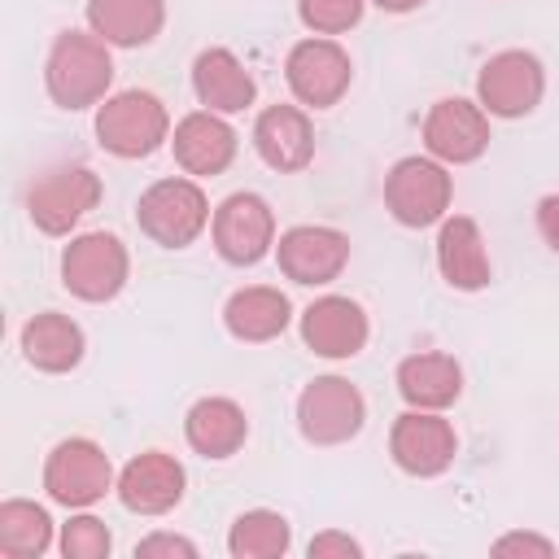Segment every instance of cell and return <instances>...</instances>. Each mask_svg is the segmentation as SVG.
Masks as SVG:
<instances>
[{
	"label": "cell",
	"mask_w": 559,
	"mask_h": 559,
	"mask_svg": "<svg viewBox=\"0 0 559 559\" xmlns=\"http://www.w3.org/2000/svg\"><path fill=\"white\" fill-rule=\"evenodd\" d=\"M114 83V57L100 35L61 31L44 61V87L61 109H87L100 105Z\"/></svg>",
	"instance_id": "6da1fadb"
},
{
	"label": "cell",
	"mask_w": 559,
	"mask_h": 559,
	"mask_svg": "<svg viewBox=\"0 0 559 559\" xmlns=\"http://www.w3.org/2000/svg\"><path fill=\"white\" fill-rule=\"evenodd\" d=\"M166 135H170V114L153 92L131 87V92L105 96L96 109V140L114 157H127V162L148 157L166 144Z\"/></svg>",
	"instance_id": "7a4b0ae2"
},
{
	"label": "cell",
	"mask_w": 559,
	"mask_h": 559,
	"mask_svg": "<svg viewBox=\"0 0 559 559\" xmlns=\"http://www.w3.org/2000/svg\"><path fill=\"white\" fill-rule=\"evenodd\" d=\"M135 223L148 240L166 245V249H183L192 245L205 223H210V201L201 192L197 179H157L140 192V205H135Z\"/></svg>",
	"instance_id": "3957f363"
},
{
	"label": "cell",
	"mask_w": 559,
	"mask_h": 559,
	"mask_svg": "<svg viewBox=\"0 0 559 559\" xmlns=\"http://www.w3.org/2000/svg\"><path fill=\"white\" fill-rule=\"evenodd\" d=\"M100 201V175L87 166H48L26 188V214L39 231L66 236Z\"/></svg>",
	"instance_id": "277c9868"
},
{
	"label": "cell",
	"mask_w": 559,
	"mask_h": 559,
	"mask_svg": "<svg viewBox=\"0 0 559 559\" xmlns=\"http://www.w3.org/2000/svg\"><path fill=\"white\" fill-rule=\"evenodd\" d=\"M131 258L114 231H83L61 253V284L79 301H114L127 284Z\"/></svg>",
	"instance_id": "5b68a950"
},
{
	"label": "cell",
	"mask_w": 559,
	"mask_h": 559,
	"mask_svg": "<svg viewBox=\"0 0 559 559\" xmlns=\"http://www.w3.org/2000/svg\"><path fill=\"white\" fill-rule=\"evenodd\" d=\"M44 489H48L52 502H61L70 511L96 507L114 489L109 454L96 441H87V437L57 441L52 454H48V463H44Z\"/></svg>",
	"instance_id": "8992f818"
},
{
	"label": "cell",
	"mask_w": 559,
	"mask_h": 559,
	"mask_svg": "<svg viewBox=\"0 0 559 559\" xmlns=\"http://www.w3.org/2000/svg\"><path fill=\"white\" fill-rule=\"evenodd\" d=\"M367 419L362 393L345 376H314L297 397V428L310 445H341Z\"/></svg>",
	"instance_id": "52a82bcc"
},
{
	"label": "cell",
	"mask_w": 559,
	"mask_h": 559,
	"mask_svg": "<svg viewBox=\"0 0 559 559\" xmlns=\"http://www.w3.org/2000/svg\"><path fill=\"white\" fill-rule=\"evenodd\" d=\"M450 175L432 157H402L384 175V205L402 227H432L450 210Z\"/></svg>",
	"instance_id": "ba28073f"
},
{
	"label": "cell",
	"mask_w": 559,
	"mask_h": 559,
	"mask_svg": "<svg viewBox=\"0 0 559 559\" xmlns=\"http://www.w3.org/2000/svg\"><path fill=\"white\" fill-rule=\"evenodd\" d=\"M542 92H546V70L524 48L493 52L480 66V74H476V100L493 118H524V114H533Z\"/></svg>",
	"instance_id": "9c48e42d"
},
{
	"label": "cell",
	"mask_w": 559,
	"mask_h": 559,
	"mask_svg": "<svg viewBox=\"0 0 559 559\" xmlns=\"http://www.w3.org/2000/svg\"><path fill=\"white\" fill-rule=\"evenodd\" d=\"M284 74H288V87H293V96L301 105L328 109L349 92L354 66H349V52L336 39H319L314 35V39H301V44L288 48Z\"/></svg>",
	"instance_id": "30bf717a"
},
{
	"label": "cell",
	"mask_w": 559,
	"mask_h": 559,
	"mask_svg": "<svg viewBox=\"0 0 559 559\" xmlns=\"http://www.w3.org/2000/svg\"><path fill=\"white\" fill-rule=\"evenodd\" d=\"M275 245V214L258 192H231L214 210V249L231 266H253Z\"/></svg>",
	"instance_id": "8fae6325"
},
{
	"label": "cell",
	"mask_w": 559,
	"mask_h": 559,
	"mask_svg": "<svg viewBox=\"0 0 559 559\" xmlns=\"http://www.w3.org/2000/svg\"><path fill=\"white\" fill-rule=\"evenodd\" d=\"M459 437L437 411H406L389 432V454L406 476H441L454 463Z\"/></svg>",
	"instance_id": "7c38bea8"
},
{
	"label": "cell",
	"mask_w": 559,
	"mask_h": 559,
	"mask_svg": "<svg viewBox=\"0 0 559 559\" xmlns=\"http://www.w3.org/2000/svg\"><path fill=\"white\" fill-rule=\"evenodd\" d=\"M424 144L437 162L463 166L489 148V114L463 96H445L424 118Z\"/></svg>",
	"instance_id": "4fadbf2b"
},
{
	"label": "cell",
	"mask_w": 559,
	"mask_h": 559,
	"mask_svg": "<svg viewBox=\"0 0 559 559\" xmlns=\"http://www.w3.org/2000/svg\"><path fill=\"white\" fill-rule=\"evenodd\" d=\"M275 258H280V271L293 280V284H332L345 262H349V240L336 231V227H314V223H301V227H288L275 245Z\"/></svg>",
	"instance_id": "5bb4252c"
},
{
	"label": "cell",
	"mask_w": 559,
	"mask_h": 559,
	"mask_svg": "<svg viewBox=\"0 0 559 559\" xmlns=\"http://www.w3.org/2000/svg\"><path fill=\"white\" fill-rule=\"evenodd\" d=\"M183 467L175 454H162V450H144L135 454L122 476H118V502L135 515H166L179 498H183Z\"/></svg>",
	"instance_id": "9a60e30c"
},
{
	"label": "cell",
	"mask_w": 559,
	"mask_h": 559,
	"mask_svg": "<svg viewBox=\"0 0 559 559\" xmlns=\"http://www.w3.org/2000/svg\"><path fill=\"white\" fill-rule=\"evenodd\" d=\"M367 314L358 301L349 297H319L301 310V341L319 354V358H354L367 345Z\"/></svg>",
	"instance_id": "2e32d148"
},
{
	"label": "cell",
	"mask_w": 559,
	"mask_h": 559,
	"mask_svg": "<svg viewBox=\"0 0 559 559\" xmlns=\"http://www.w3.org/2000/svg\"><path fill=\"white\" fill-rule=\"evenodd\" d=\"M253 148L280 175L306 170L314 157V127L297 105H271L253 122Z\"/></svg>",
	"instance_id": "e0dca14e"
},
{
	"label": "cell",
	"mask_w": 559,
	"mask_h": 559,
	"mask_svg": "<svg viewBox=\"0 0 559 559\" xmlns=\"http://www.w3.org/2000/svg\"><path fill=\"white\" fill-rule=\"evenodd\" d=\"M170 148H175V162L188 175H218L236 157V131L223 122V114L197 109V114L179 118V127L170 135Z\"/></svg>",
	"instance_id": "ac0fdd59"
},
{
	"label": "cell",
	"mask_w": 559,
	"mask_h": 559,
	"mask_svg": "<svg viewBox=\"0 0 559 559\" xmlns=\"http://www.w3.org/2000/svg\"><path fill=\"white\" fill-rule=\"evenodd\" d=\"M437 266H441L450 288L476 293V288L489 284L493 266H489V249H485V236H480L476 218L454 214V218L441 223V231H437Z\"/></svg>",
	"instance_id": "d6986e66"
},
{
	"label": "cell",
	"mask_w": 559,
	"mask_h": 559,
	"mask_svg": "<svg viewBox=\"0 0 559 559\" xmlns=\"http://www.w3.org/2000/svg\"><path fill=\"white\" fill-rule=\"evenodd\" d=\"M192 92L214 114H240L258 96L253 74L240 66V57L231 48H205L192 61Z\"/></svg>",
	"instance_id": "ffe728a7"
},
{
	"label": "cell",
	"mask_w": 559,
	"mask_h": 559,
	"mask_svg": "<svg viewBox=\"0 0 559 559\" xmlns=\"http://www.w3.org/2000/svg\"><path fill=\"white\" fill-rule=\"evenodd\" d=\"M166 22V0H87V26L114 48L153 44Z\"/></svg>",
	"instance_id": "44dd1931"
},
{
	"label": "cell",
	"mask_w": 559,
	"mask_h": 559,
	"mask_svg": "<svg viewBox=\"0 0 559 559\" xmlns=\"http://www.w3.org/2000/svg\"><path fill=\"white\" fill-rule=\"evenodd\" d=\"M397 393L415 411H445L463 393V367L450 354H411L397 362Z\"/></svg>",
	"instance_id": "7402d4cb"
},
{
	"label": "cell",
	"mask_w": 559,
	"mask_h": 559,
	"mask_svg": "<svg viewBox=\"0 0 559 559\" xmlns=\"http://www.w3.org/2000/svg\"><path fill=\"white\" fill-rule=\"evenodd\" d=\"M288 314H293L288 297H284L280 288H271V284L236 288V293L227 297V306H223V323H227V332H231L236 341H249V345H258V341H275V336L288 328Z\"/></svg>",
	"instance_id": "603a6c76"
},
{
	"label": "cell",
	"mask_w": 559,
	"mask_h": 559,
	"mask_svg": "<svg viewBox=\"0 0 559 559\" xmlns=\"http://www.w3.org/2000/svg\"><path fill=\"white\" fill-rule=\"evenodd\" d=\"M22 354L35 371H48V376L74 371L83 358V328L70 314L44 310L22 328Z\"/></svg>",
	"instance_id": "cb8c5ba5"
},
{
	"label": "cell",
	"mask_w": 559,
	"mask_h": 559,
	"mask_svg": "<svg viewBox=\"0 0 559 559\" xmlns=\"http://www.w3.org/2000/svg\"><path fill=\"white\" fill-rule=\"evenodd\" d=\"M183 437L205 459H231L249 437V419L231 397H201L183 419Z\"/></svg>",
	"instance_id": "d4e9b609"
},
{
	"label": "cell",
	"mask_w": 559,
	"mask_h": 559,
	"mask_svg": "<svg viewBox=\"0 0 559 559\" xmlns=\"http://www.w3.org/2000/svg\"><path fill=\"white\" fill-rule=\"evenodd\" d=\"M48 546H52V520L39 502H26V498L0 502V555L35 559Z\"/></svg>",
	"instance_id": "484cf974"
},
{
	"label": "cell",
	"mask_w": 559,
	"mask_h": 559,
	"mask_svg": "<svg viewBox=\"0 0 559 559\" xmlns=\"http://www.w3.org/2000/svg\"><path fill=\"white\" fill-rule=\"evenodd\" d=\"M288 542H293L288 520L280 511H266V507L236 515V524L227 533V550L236 559H280L288 550Z\"/></svg>",
	"instance_id": "4316f807"
},
{
	"label": "cell",
	"mask_w": 559,
	"mask_h": 559,
	"mask_svg": "<svg viewBox=\"0 0 559 559\" xmlns=\"http://www.w3.org/2000/svg\"><path fill=\"white\" fill-rule=\"evenodd\" d=\"M109 546H114V537H109L105 520H96V515H70L61 524V555L66 559H105Z\"/></svg>",
	"instance_id": "83f0119b"
},
{
	"label": "cell",
	"mask_w": 559,
	"mask_h": 559,
	"mask_svg": "<svg viewBox=\"0 0 559 559\" xmlns=\"http://www.w3.org/2000/svg\"><path fill=\"white\" fill-rule=\"evenodd\" d=\"M362 4L367 0H297V13L314 35H341V31L358 26Z\"/></svg>",
	"instance_id": "f1b7e54d"
},
{
	"label": "cell",
	"mask_w": 559,
	"mask_h": 559,
	"mask_svg": "<svg viewBox=\"0 0 559 559\" xmlns=\"http://www.w3.org/2000/svg\"><path fill=\"white\" fill-rule=\"evenodd\" d=\"M493 555H537V559H550L555 542H546L537 533H507V537L493 542Z\"/></svg>",
	"instance_id": "f546056e"
},
{
	"label": "cell",
	"mask_w": 559,
	"mask_h": 559,
	"mask_svg": "<svg viewBox=\"0 0 559 559\" xmlns=\"http://www.w3.org/2000/svg\"><path fill=\"white\" fill-rule=\"evenodd\" d=\"M135 555H140V559H153V555H183V559H192L197 546H192L188 537H175V533H153V537H144V542L135 546Z\"/></svg>",
	"instance_id": "4dcf8cb0"
},
{
	"label": "cell",
	"mask_w": 559,
	"mask_h": 559,
	"mask_svg": "<svg viewBox=\"0 0 559 559\" xmlns=\"http://www.w3.org/2000/svg\"><path fill=\"white\" fill-rule=\"evenodd\" d=\"M328 555L358 559V555H362V546H358L349 533H319V537H310V559H328Z\"/></svg>",
	"instance_id": "1f68e13d"
},
{
	"label": "cell",
	"mask_w": 559,
	"mask_h": 559,
	"mask_svg": "<svg viewBox=\"0 0 559 559\" xmlns=\"http://www.w3.org/2000/svg\"><path fill=\"white\" fill-rule=\"evenodd\" d=\"M537 231H542V240L559 253V192H550V197L537 201Z\"/></svg>",
	"instance_id": "d6a6232c"
},
{
	"label": "cell",
	"mask_w": 559,
	"mask_h": 559,
	"mask_svg": "<svg viewBox=\"0 0 559 559\" xmlns=\"http://www.w3.org/2000/svg\"><path fill=\"white\" fill-rule=\"evenodd\" d=\"M376 9H384V13H411V9H419L424 0H371Z\"/></svg>",
	"instance_id": "836d02e7"
}]
</instances>
